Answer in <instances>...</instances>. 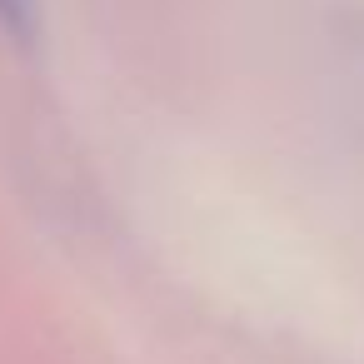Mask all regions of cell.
<instances>
[{
  "label": "cell",
  "mask_w": 364,
  "mask_h": 364,
  "mask_svg": "<svg viewBox=\"0 0 364 364\" xmlns=\"http://www.w3.org/2000/svg\"><path fill=\"white\" fill-rule=\"evenodd\" d=\"M0 26L11 36H26L31 31V0H0Z\"/></svg>",
  "instance_id": "obj_1"
}]
</instances>
